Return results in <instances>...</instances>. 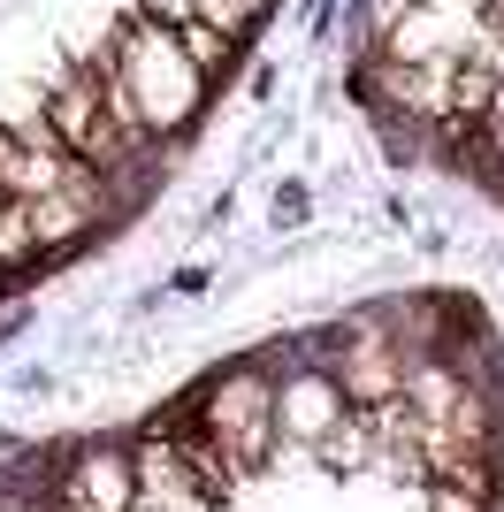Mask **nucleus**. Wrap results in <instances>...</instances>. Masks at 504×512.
<instances>
[{"label":"nucleus","instance_id":"f257e3e1","mask_svg":"<svg viewBox=\"0 0 504 512\" xmlns=\"http://www.w3.org/2000/svg\"><path fill=\"white\" fill-rule=\"evenodd\" d=\"M107 62H115V77H123L130 107H138V130L146 138H184L199 115H207V77L191 69L184 39L168 31V23H153L146 8L138 16H123V31H115V46H107Z\"/></svg>","mask_w":504,"mask_h":512},{"label":"nucleus","instance_id":"f03ea898","mask_svg":"<svg viewBox=\"0 0 504 512\" xmlns=\"http://www.w3.org/2000/svg\"><path fill=\"white\" fill-rule=\"evenodd\" d=\"M191 421L237 459V474L268 467L275 444H283V436H275V375H260V367H230V375H214V383L191 398Z\"/></svg>","mask_w":504,"mask_h":512},{"label":"nucleus","instance_id":"7ed1b4c3","mask_svg":"<svg viewBox=\"0 0 504 512\" xmlns=\"http://www.w3.org/2000/svg\"><path fill=\"white\" fill-rule=\"evenodd\" d=\"M39 107H46V123H54V138H62V153L84 161L92 176H123L130 161L146 153L138 138H123V130L107 123V100H100V85H92V69H62V77L39 92Z\"/></svg>","mask_w":504,"mask_h":512},{"label":"nucleus","instance_id":"20e7f679","mask_svg":"<svg viewBox=\"0 0 504 512\" xmlns=\"http://www.w3.org/2000/svg\"><path fill=\"white\" fill-rule=\"evenodd\" d=\"M329 375H336V390H344V406H382V398L405 390V344L390 337V329H375V321H359L352 337L336 344Z\"/></svg>","mask_w":504,"mask_h":512},{"label":"nucleus","instance_id":"39448f33","mask_svg":"<svg viewBox=\"0 0 504 512\" xmlns=\"http://www.w3.org/2000/svg\"><path fill=\"white\" fill-rule=\"evenodd\" d=\"M62 512H138V482H130V451L123 444H77L62 482H54Z\"/></svg>","mask_w":504,"mask_h":512},{"label":"nucleus","instance_id":"423d86ee","mask_svg":"<svg viewBox=\"0 0 504 512\" xmlns=\"http://www.w3.org/2000/svg\"><path fill=\"white\" fill-rule=\"evenodd\" d=\"M23 214H31V245H39V253H69L84 230H100V222H107V176H92L77 161L69 184H54V192L31 199Z\"/></svg>","mask_w":504,"mask_h":512},{"label":"nucleus","instance_id":"0eeeda50","mask_svg":"<svg viewBox=\"0 0 504 512\" xmlns=\"http://www.w3.org/2000/svg\"><path fill=\"white\" fill-rule=\"evenodd\" d=\"M344 413H352V406H344V390H336L329 367H291V375L275 383V436H283V444L314 451Z\"/></svg>","mask_w":504,"mask_h":512},{"label":"nucleus","instance_id":"6e6552de","mask_svg":"<svg viewBox=\"0 0 504 512\" xmlns=\"http://www.w3.org/2000/svg\"><path fill=\"white\" fill-rule=\"evenodd\" d=\"M130 482H138V505H146V512H214V497L191 482V467L176 459V444H168L161 428L138 436V451H130Z\"/></svg>","mask_w":504,"mask_h":512},{"label":"nucleus","instance_id":"1a4fd4ad","mask_svg":"<svg viewBox=\"0 0 504 512\" xmlns=\"http://www.w3.org/2000/svg\"><path fill=\"white\" fill-rule=\"evenodd\" d=\"M314 459L321 467H336V474H359V467H375V436H367V413H344V421L329 428V436H321L314 444Z\"/></svg>","mask_w":504,"mask_h":512},{"label":"nucleus","instance_id":"9d476101","mask_svg":"<svg viewBox=\"0 0 504 512\" xmlns=\"http://www.w3.org/2000/svg\"><path fill=\"white\" fill-rule=\"evenodd\" d=\"M176 39H184L191 69H199L207 85H214V77H222V69L237 62V54H245V46H237V39H222V31H214V23H199V16H191V23H176Z\"/></svg>","mask_w":504,"mask_h":512},{"label":"nucleus","instance_id":"9b49d317","mask_svg":"<svg viewBox=\"0 0 504 512\" xmlns=\"http://www.w3.org/2000/svg\"><path fill=\"white\" fill-rule=\"evenodd\" d=\"M31 260H39V245H31V214H23V199H0V268L23 276Z\"/></svg>","mask_w":504,"mask_h":512},{"label":"nucleus","instance_id":"f8f14e48","mask_svg":"<svg viewBox=\"0 0 504 512\" xmlns=\"http://www.w3.org/2000/svg\"><path fill=\"white\" fill-rule=\"evenodd\" d=\"M466 138L482 146L489 176H497V184H504V92H497V100H489V115H482V123H474V130H466Z\"/></svg>","mask_w":504,"mask_h":512},{"label":"nucleus","instance_id":"ddd939ff","mask_svg":"<svg viewBox=\"0 0 504 512\" xmlns=\"http://www.w3.org/2000/svg\"><path fill=\"white\" fill-rule=\"evenodd\" d=\"M420 512H489V497L459 490V482H428V490H420Z\"/></svg>","mask_w":504,"mask_h":512},{"label":"nucleus","instance_id":"4468645a","mask_svg":"<svg viewBox=\"0 0 504 512\" xmlns=\"http://www.w3.org/2000/svg\"><path fill=\"white\" fill-rule=\"evenodd\" d=\"M146 16L176 31V23H191V16H199V0H146Z\"/></svg>","mask_w":504,"mask_h":512},{"label":"nucleus","instance_id":"2eb2a0df","mask_svg":"<svg viewBox=\"0 0 504 512\" xmlns=\"http://www.w3.org/2000/svg\"><path fill=\"white\" fill-rule=\"evenodd\" d=\"M0 512H62V505H39V497H0Z\"/></svg>","mask_w":504,"mask_h":512},{"label":"nucleus","instance_id":"dca6fc26","mask_svg":"<svg viewBox=\"0 0 504 512\" xmlns=\"http://www.w3.org/2000/svg\"><path fill=\"white\" fill-rule=\"evenodd\" d=\"M237 8H245V16H268V8H275V0H237Z\"/></svg>","mask_w":504,"mask_h":512},{"label":"nucleus","instance_id":"f3484780","mask_svg":"<svg viewBox=\"0 0 504 512\" xmlns=\"http://www.w3.org/2000/svg\"><path fill=\"white\" fill-rule=\"evenodd\" d=\"M8 283H16V276H8V268H0V291H8Z\"/></svg>","mask_w":504,"mask_h":512}]
</instances>
